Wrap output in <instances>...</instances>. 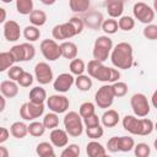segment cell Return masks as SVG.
<instances>
[{"label":"cell","instance_id":"13","mask_svg":"<svg viewBox=\"0 0 157 157\" xmlns=\"http://www.w3.org/2000/svg\"><path fill=\"white\" fill-rule=\"evenodd\" d=\"M34 76H36V80L38 81L39 85H48L54 78L52 67L49 66L48 63H44V61H40V63L36 64V66H34Z\"/></svg>","mask_w":157,"mask_h":157},{"label":"cell","instance_id":"27","mask_svg":"<svg viewBox=\"0 0 157 157\" xmlns=\"http://www.w3.org/2000/svg\"><path fill=\"white\" fill-rule=\"evenodd\" d=\"M69 6L71 11L81 13V12H86L90 9L91 1L90 0H69Z\"/></svg>","mask_w":157,"mask_h":157},{"label":"cell","instance_id":"23","mask_svg":"<svg viewBox=\"0 0 157 157\" xmlns=\"http://www.w3.org/2000/svg\"><path fill=\"white\" fill-rule=\"evenodd\" d=\"M11 135L16 139H23L28 134V125H26L23 121H15L10 126Z\"/></svg>","mask_w":157,"mask_h":157},{"label":"cell","instance_id":"12","mask_svg":"<svg viewBox=\"0 0 157 157\" xmlns=\"http://www.w3.org/2000/svg\"><path fill=\"white\" fill-rule=\"evenodd\" d=\"M48 108L54 113H65L70 107V101L64 94H52L47 98Z\"/></svg>","mask_w":157,"mask_h":157},{"label":"cell","instance_id":"15","mask_svg":"<svg viewBox=\"0 0 157 157\" xmlns=\"http://www.w3.org/2000/svg\"><path fill=\"white\" fill-rule=\"evenodd\" d=\"M4 37L7 42H16L21 37V28L20 25L13 21L9 20L4 23Z\"/></svg>","mask_w":157,"mask_h":157},{"label":"cell","instance_id":"17","mask_svg":"<svg viewBox=\"0 0 157 157\" xmlns=\"http://www.w3.org/2000/svg\"><path fill=\"white\" fill-rule=\"evenodd\" d=\"M18 83L13 80H5L0 83V91L1 94L6 98H13L18 94Z\"/></svg>","mask_w":157,"mask_h":157},{"label":"cell","instance_id":"10","mask_svg":"<svg viewBox=\"0 0 157 157\" xmlns=\"http://www.w3.org/2000/svg\"><path fill=\"white\" fill-rule=\"evenodd\" d=\"M44 113V104H38V103H33V102H26L21 105L20 108V117L23 120H34L37 118H39L40 115H43Z\"/></svg>","mask_w":157,"mask_h":157},{"label":"cell","instance_id":"25","mask_svg":"<svg viewBox=\"0 0 157 157\" xmlns=\"http://www.w3.org/2000/svg\"><path fill=\"white\" fill-rule=\"evenodd\" d=\"M92 78L90 75H78L76 78H75V86L77 87V90L82 91V92H86V91H90L91 87H92Z\"/></svg>","mask_w":157,"mask_h":157},{"label":"cell","instance_id":"8","mask_svg":"<svg viewBox=\"0 0 157 157\" xmlns=\"http://www.w3.org/2000/svg\"><path fill=\"white\" fill-rule=\"evenodd\" d=\"M114 92L112 88V85H103L98 88V91L94 94V102L96 104L102 109H108L113 102H114Z\"/></svg>","mask_w":157,"mask_h":157},{"label":"cell","instance_id":"33","mask_svg":"<svg viewBox=\"0 0 157 157\" xmlns=\"http://www.w3.org/2000/svg\"><path fill=\"white\" fill-rule=\"evenodd\" d=\"M43 124H44V126H45L47 129H49V130H53V129L58 128V125H59L58 113L52 112V113L45 114L44 118H43Z\"/></svg>","mask_w":157,"mask_h":157},{"label":"cell","instance_id":"38","mask_svg":"<svg viewBox=\"0 0 157 157\" xmlns=\"http://www.w3.org/2000/svg\"><path fill=\"white\" fill-rule=\"evenodd\" d=\"M112 88H113V92H114V96L115 97H124L126 93H128V85L125 82H121V81H117L114 83H112Z\"/></svg>","mask_w":157,"mask_h":157},{"label":"cell","instance_id":"9","mask_svg":"<svg viewBox=\"0 0 157 157\" xmlns=\"http://www.w3.org/2000/svg\"><path fill=\"white\" fill-rule=\"evenodd\" d=\"M39 48L42 55L49 61H55L61 56L60 45L55 42V39H43Z\"/></svg>","mask_w":157,"mask_h":157},{"label":"cell","instance_id":"2","mask_svg":"<svg viewBox=\"0 0 157 157\" xmlns=\"http://www.w3.org/2000/svg\"><path fill=\"white\" fill-rule=\"evenodd\" d=\"M86 70L88 71V75L101 82H117L120 77V72L117 69L108 67L103 64V61L92 59L88 61Z\"/></svg>","mask_w":157,"mask_h":157},{"label":"cell","instance_id":"50","mask_svg":"<svg viewBox=\"0 0 157 157\" xmlns=\"http://www.w3.org/2000/svg\"><path fill=\"white\" fill-rule=\"evenodd\" d=\"M151 103H152V105L157 109V90L152 93V97H151Z\"/></svg>","mask_w":157,"mask_h":157},{"label":"cell","instance_id":"57","mask_svg":"<svg viewBox=\"0 0 157 157\" xmlns=\"http://www.w3.org/2000/svg\"><path fill=\"white\" fill-rule=\"evenodd\" d=\"M153 146H155V148H156V151H157V139L153 141Z\"/></svg>","mask_w":157,"mask_h":157},{"label":"cell","instance_id":"47","mask_svg":"<svg viewBox=\"0 0 157 157\" xmlns=\"http://www.w3.org/2000/svg\"><path fill=\"white\" fill-rule=\"evenodd\" d=\"M109 152H112V153H115V152H118L119 151V137L118 136H113V137H110L109 140H108V142H107V147H105Z\"/></svg>","mask_w":157,"mask_h":157},{"label":"cell","instance_id":"24","mask_svg":"<svg viewBox=\"0 0 157 157\" xmlns=\"http://www.w3.org/2000/svg\"><path fill=\"white\" fill-rule=\"evenodd\" d=\"M54 145L52 142H47V141H43V142H39L36 147V153L39 156V157H54L55 156V152H54Z\"/></svg>","mask_w":157,"mask_h":157},{"label":"cell","instance_id":"43","mask_svg":"<svg viewBox=\"0 0 157 157\" xmlns=\"http://www.w3.org/2000/svg\"><path fill=\"white\" fill-rule=\"evenodd\" d=\"M94 109H96V108H94V104H93L92 102H83V103L80 105L78 113H80V115H81L82 119H83V118H86V117H88V115L96 113Z\"/></svg>","mask_w":157,"mask_h":157},{"label":"cell","instance_id":"19","mask_svg":"<svg viewBox=\"0 0 157 157\" xmlns=\"http://www.w3.org/2000/svg\"><path fill=\"white\" fill-rule=\"evenodd\" d=\"M60 49H61V56H64L65 59H70V60L75 59L78 53L77 45L70 40H64L60 44Z\"/></svg>","mask_w":157,"mask_h":157},{"label":"cell","instance_id":"54","mask_svg":"<svg viewBox=\"0 0 157 157\" xmlns=\"http://www.w3.org/2000/svg\"><path fill=\"white\" fill-rule=\"evenodd\" d=\"M5 96H1L0 97V101H1V107H0V112H4V109H5Z\"/></svg>","mask_w":157,"mask_h":157},{"label":"cell","instance_id":"32","mask_svg":"<svg viewBox=\"0 0 157 157\" xmlns=\"http://www.w3.org/2000/svg\"><path fill=\"white\" fill-rule=\"evenodd\" d=\"M45 129L47 128L44 126L43 121L42 123L40 121H32L28 125V134L34 136V137H39L45 132Z\"/></svg>","mask_w":157,"mask_h":157},{"label":"cell","instance_id":"39","mask_svg":"<svg viewBox=\"0 0 157 157\" xmlns=\"http://www.w3.org/2000/svg\"><path fill=\"white\" fill-rule=\"evenodd\" d=\"M104 134V130L103 128L99 125H96V126H91V128H86V135L92 139V140H97V139H101Z\"/></svg>","mask_w":157,"mask_h":157},{"label":"cell","instance_id":"6","mask_svg":"<svg viewBox=\"0 0 157 157\" xmlns=\"http://www.w3.org/2000/svg\"><path fill=\"white\" fill-rule=\"evenodd\" d=\"M64 126L67 134L72 137H78L83 132V119L80 115V113L76 112H69L64 117Z\"/></svg>","mask_w":157,"mask_h":157},{"label":"cell","instance_id":"55","mask_svg":"<svg viewBox=\"0 0 157 157\" xmlns=\"http://www.w3.org/2000/svg\"><path fill=\"white\" fill-rule=\"evenodd\" d=\"M153 10L155 12H157V0H153Z\"/></svg>","mask_w":157,"mask_h":157},{"label":"cell","instance_id":"36","mask_svg":"<svg viewBox=\"0 0 157 157\" xmlns=\"http://www.w3.org/2000/svg\"><path fill=\"white\" fill-rule=\"evenodd\" d=\"M118 25L121 31L129 32L135 27V20L131 16H120L118 20Z\"/></svg>","mask_w":157,"mask_h":157},{"label":"cell","instance_id":"28","mask_svg":"<svg viewBox=\"0 0 157 157\" xmlns=\"http://www.w3.org/2000/svg\"><path fill=\"white\" fill-rule=\"evenodd\" d=\"M13 63H16V61H15L11 52H1L0 53V71L1 72L10 69L13 65Z\"/></svg>","mask_w":157,"mask_h":157},{"label":"cell","instance_id":"42","mask_svg":"<svg viewBox=\"0 0 157 157\" xmlns=\"http://www.w3.org/2000/svg\"><path fill=\"white\" fill-rule=\"evenodd\" d=\"M142 34L146 39L156 40L157 39V25H152V23L146 25V27L142 31Z\"/></svg>","mask_w":157,"mask_h":157},{"label":"cell","instance_id":"22","mask_svg":"<svg viewBox=\"0 0 157 157\" xmlns=\"http://www.w3.org/2000/svg\"><path fill=\"white\" fill-rule=\"evenodd\" d=\"M28 97H29V101L31 102H33V103H38V104H42V103H44V101H47V92H45V90L43 88V87H40V86H36V87H33L31 91H29V94H28Z\"/></svg>","mask_w":157,"mask_h":157},{"label":"cell","instance_id":"14","mask_svg":"<svg viewBox=\"0 0 157 157\" xmlns=\"http://www.w3.org/2000/svg\"><path fill=\"white\" fill-rule=\"evenodd\" d=\"M75 83V77L72 76V74L69 72H63L60 74L53 82V88L59 92V93H65L67 92L71 86Z\"/></svg>","mask_w":157,"mask_h":157},{"label":"cell","instance_id":"4","mask_svg":"<svg viewBox=\"0 0 157 157\" xmlns=\"http://www.w3.org/2000/svg\"><path fill=\"white\" fill-rule=\"evenodd\" d=\"M123 128L132 135L146 136L152 132V130L155 129V124L151 119L147 118L137 119L136 115H125L123 118Z\"/></svg>","mask_w":157,"mask_h":157},{"label":"cell","instance_id":"7","mask_svg":"<svg viewBox=\"0 0 157 157\" xmlns=\"http://www.w3.org/2000/svg\"><path fill=\"white\" fill-rule=\"evenodd\" d=\"M130 105L134 114L139 118H145L150 113V103L144 93H135L130 98Z\"/></svg>","mask_w":157,"mask_h":157},{"label":"cell","instance_id":"44","mask_svg":"<svg viewBox=\"0 0 157 157\" xmlns=\"http://www.w3.org/2000/svg\"><path fill=\"white\" fill-rule=\"evenodd\" d=\"M23 69L21 67V66H17V65H12L9 70H7V76H9V78L10 80H13V81H17L20 77H21V75L23 74Z\"/></svg>","mask_w":157,"mask_h":157},{"label":"cell","instance_id":"40","mask_svg":"<svg viewBox=\"0 0 157 157\" xmlns=\"http://www.w3.org/2000/svg\"><path fill=\"white\" fill-rule=\"evenodd\" d=\"M61 157H77L80 156V147L76 144H70L69 146L66 145V147L63 150V152L60 153Z\"/></svg>","mask_w":157,"mask_h":157},{"label":"cell","instance_id":"53","mask_svg":"<svg viewBox=\"0 0 157 157\" xmlns=\"http://www.w3.org/2000/svg\"><path fill=\"white\" fill-rule=\"evenodd\" d=\"M42 4H44V5H48V6H50V5H53V4H55V1L56 0H39Z\"/></svg>","mask_w":157,"mask_h":157},{"label":"cell","instance_id":"3","mask_svg":"<svg viewBox=\"0 0 157 157\" xmlns=\"http://www.w3.org/2000/svg\"><path fill=\"white\" fill-rule=\"evenodd\" d=\"M83 21L80 17H71L67 22L53 27L52 36L56 40H65L80 34L83 31Z\"/></svg>","mask_w":157,"mask_h":157},{"label":"cell","instance_id":"21","mask_svg":"<svg viewBox=\"0 0 157 157\" xmlns=\"http://www.w3.org/2000/svg\"><path fill=\"white\" fill-rule=\"evenodd\" d=\"M86 153L90 157H101V156H105L107 155V148L103 147L102 144H99L98 141L93 140L91 142L87 144L86 146Z\"/></svg>","mask_w":157,"mask_h":157},{"label":"cell","instance_id":"16","mask_svg":"<svg viewBox=\"0 0 157 157\" xmlns=\"http://www.w3.org/2000/svg\"><path fill=\"white\" fill-rule=\"evenodd\" d=\"M69 134L66 130L64 129H53L49 134V139H50V142L55 146V147H65L69 142Z\"/></svg>","mask_w":157,"mask_h":157},{"label":"cell","instance_id":"20","mask_svg":"<svg viewBox=\"0 0 157 157\" xmlns=\"http://www.w3.org/2000/svg\"><path fill=\"white\" fill-rule=\"evenodd\" d=\"M102 125L105 128H113L119 123V113L114 109H108L103 113L101 118Z\"/></svg>","mask_w":157,"mask_h":157},{"label":"cell","instance_id":"41","mask_svg":"<svg viewBox=\"0 0 157 157\" xmlns=\"http://www.w3.org/2000/svg\"><path fill=\"white\" fill-rule=\"evenodd\" d=\"M134 152H135V156H137V157H148L151 153V148L147 144L140 142V144L135 145Z\"/></svg>","mask_w":157,"mask_h":157},{"label":"cell","instance_id":"5","mask_svg":"<svg viewBox=\"0 0 157 157\" xmlns=\"http://www.w3.org/2000/svg\"><path fill=\"white\" fill-rule=\"evenodd\" d=\"M113 42L108 36H99L96 38L93 44V59L99 61H105L112 53Z\"/></svg>","mask_w":157,"mask_h":157},{"label":"cell","instance_id":"35","mask_svg":"<svg viewBox=\"0 0 157 157\" xmlns=\"http://www.w3.org/2000/svg\"><path fill=\"white\" fill-rule=\"evenodd\" d=\"M135 147V141L130 136H119V151L129 152Z\"/></svg>","mask_w":157,"mask_h":157},{"label":"cell","instance_id":"30","mask_svg":"<svg viewBox=\"0 0 157 157\" xmlns=\"http://www.w3.org/2000/svg\"><path fill=\"white\" fill-rule=\"evenodd\" d=\"M69 69H70V72H71L72 75L78 76V75H82V74L85 72V70H86V65H85V63H83L82 59L75 58V59H72V60L70 61Z\"/></svg>","mask_w":157,"mask_h":157},{"label":"cell","instance_id":"49","mask_svg":"<svg viewBox=\"0 0 157 157\" xmlns=\"http://www.w3.org/2000/svg\"><path fill=\"white\" fill-rule=\"evenodd\" d=\"M10 132H11V131H9L6 128H4V126L0 128V144H4V142L9 139Z\"/></svg>","mask_w":157,"mask_h":157},{"label":"cell","instance_id":"51","mask_svg":"<svg viewBox=\"0 0 157 157\" xmlns=\"http://www.w3.org/2000/svg\"><path fill=\"white\" fill-rule=\"evenodd\" d=\"M0 12H1V17H0V22H2V23H5L6 21V10L4 9V7H0Z\"/></svg>","mask_w":157,"mask_h":157},{"label":"cell","instance_id":"45","mask_svg":"<svg viewBox=\"0 0 157 157\" xmlns=\"http://www.w3.org/2000/svg\"><path fill=\"white\" fill-rule=\"evenodd\" d=\"M17 83L21 86V87H29L32 83H33V76L27 72V71H23V74L21 75V77L17 80Z\"/></svg>","mask_w":157,"mask_h":157},{"label":"cell","instance_id":"31","mask_svg":"<svg viewBox=\"0 0 157 157\" xmlns=\"http://www.w3.org/2000/svg\"><path fill=\"white\" fill-rule=\"evenodd\" d=\"M16 10L21 15H29L33 9V0H16Z\"/></svg>","mask_w":157,"mask_h":157},{"label":"cell","instance_id":"46","mask_svg":"<svg viewBox=\"0 0 157 157\" xmlns=\"http://www.w3.org/2000/svg\"><path fill=\"white\" fill-rule=\"evenodd\" d=\"M83 124H85V128H91V126H96V125H99L101 124V119L98 118V115L96 113L83 118Z\"/></svg>","mask_w":157,"mask_h":157},{"label":"cell","instance_id":"37","mask_svg":"<svg viewBox=\"0 0 157 157\" xmlns=\"http://www.w3.org/2000/svg\"><path fill=\"white\" fill-rule=\"evenodd\" d=\"M13 59L16 63H21V61H26V55H25V48L23 44H16L13 47H11L10 49Z\"/></svg>","mask_w":157,"mask_h":157},{"label":"cell","instance_id":"29","mask_svg":"<svg viewBox=\"0 0 157 157\" xmlns=\"http://www.w3.org/2000/svg\"><path fill=\"white\" fill-rule=\"evenodd\" d=\"M23 37L28 40V42H36L39 39L40 37V31L37 26H26L23 29Z\"/></svg>","mask_w":157,"mask_h":157},{"label":"cell","instance_id":"1","mask_svg":"<svg viewBox=\"0 0 157 157\" xmlns=\"http://www.w3.org/2000/svg\"><path fill=\"white\" fill-rule=\"evenodd\" d=\"M110 61L117 69L128 70L134 64L132 47L126 42H120L113 47L110 53Z\"/></svg>","mask_w":157,"mask_h":157},{"label":"cell","instance_id":"52","mask_svg":"<svg viewBox=\"0 0 157 157\" xmlns=\"http://www.w3.org/2000/svg\"><path fill=\"white\" fill-rule=\"evenodd\" d=\"M0 157H9V151L4 146H0Z\"/></svg>","mask_w":157,"mask_h":157},{"label":"cell","instance_id":"18","mask_svg":"<svg viewBox=\"0 0 157 157\" xmlns=\"http://www.w3.org/2000/svg\"><path fill=\"white\" fill-rule=\"evenodd\" d=\"M105 9L110 17H120L124 11V0H105Z\"/></svg>","mask_w":157,"mask_h":157},{"label":"cell","instance_id":"11","mask_svg":"<svg viewBox=\"0 0 157 157\" xmlns=\"http://www.w3.org/2000/svg\"><path fill=\"white\" fill-rule=\"evenodd\" d=\"M132 13H134V17L140 21L141 23H145V25H148L153 21L155 18V10L148 6L147 4L145 2H136L132 7Z\"/></svg>","mask_w":157,"mask_h":157},{"label":"cell","instance_id":"34","mask_svg":"<svg viewBox=\"0 0 157 157\" xmlns=\"http://www.w3.org/2000/svg\"><path fill=\"white\" fill-rule=\"evenodd\" d=\"M118 28H119L118 21L114 20L113 17H110L108 20H104L102 22V29L104 31L105 34H114V33H117Z\"/></svg>","mask_w":157,"mask_h":157},{"label":"cell","instance_id":"56","mask_svg":"<svg viewBox=\"0 0 157 157\" xmlns=\"http://www.w3.org/2000/svg\"><path fill=\"white\" fill-rule=\"evenodd\" d=\"M1 1H2L4 4H10V2L12 1V0H1Z\"/></svg>","mask_w":157,"mask_h":157},{"label":"cell","instance_id":"26","mask_svg":"<svg viewBox=\"0 0 157 157\" xmlns=\"http://www.w3.org/2000/svg\"><path fill=\"white\" fill-rule=\"evenodd\" d=\"M29 22L33 26L40 27V26L45 25V22H47V13L43 10H39V9L38 10H33L29 13Z\"/></svg>","mask_w":157,"mask_h":157},{"label":"cell","instance_id":"48","mask_svg":"<svg viewBox=\"0 0 157 157\" xmlns=\"http://www.w3.org/2000/svg\"><path fill=\"white\" fill-rule=\"evenodd\" d=\"M25 48V55H26V61L32 60L36 56V48L31 43H22Z\"/></svg>","mask_w":157,"mask_h":157},{"label":"cell","instance_id":"58","mask_svg":"<svg viewBox=\"0 0 157 157\" xmlns=\"http://www.w3.org/2000/svg\"><path fill=\"white\" fill-rule=\"evenodd\" d=\"M155 130H156V131H157V123H156V124H155Z\"/></svg>","mask_w":157,"mask_h":157}]
</instances>
